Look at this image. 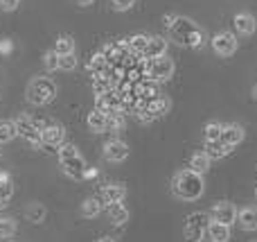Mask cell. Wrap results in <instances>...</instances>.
I'll list each match as a JSON object with an SVG mask.
<instances>
[{
    "instance_id": "cell-1",
    "label": "cell",
    "mask_w": 257,
    "mask_h": 242,
    "mask_svg": "<svg viewBox=\"0 0 257 242\" xmlns=\"http://www.w3.org/2000/svg\"><path fill=\"white\" fill-rule=\"evenodd\" d=\"M169 30H172V34L176 36L178 43L183 45H192V48H201V45L205 43V34L203 30H201L199 25H194V23L190 21V18L185 16H174L172 23H169Z\"/></svg>"
},
{
    "instance_id": "cell-2",
    "label": "cell",
    "mask_w": 257,
    "mask_h": 242,
    "mask_svg": "<svg viewBox=\"0 0 257 242\" xmlns=\"http://www.w3.org/2000/svg\"><path fill=\"white\" fill-rule=\"evenodd\" d=\"M174 193L181 199H187V202L199 199L203 195V179H201V175L194 170L178 172L176 179H174Z\"/></svg>"
},
{
    "instance_id": "cell-3",
    "label": "cell",
    "mask_w": 257,
    "mask_h": 242,
    "mask_svg": "<svg viewBox=\"0 0 257 242\" xmlns=\"http://www.w3.org/2000/svg\"><path fill=\"white\" fill-rule=\"evenodd\" d=\"M54 98H57V84L50 77H34L27 84V102L34 107H43Z\"/></svg>"
},
{
    "instance_id": "cell-4",
    "label": "cell",
    "mask_w": 257,
    "mask_h": 242,
    "mask_svg": "<svg viewBox=\"0 0 257 242\" xmlns=\"http://www.w3.org/2000/svg\"><path fill=\"white\" fill-rule=\"evenodd\" d=\"M59 161H61V168L63 172H66L70 179H81V177L86 175V161L81 158L79 149L75 147V145L66 143V145H59Z\"/></svg>"
},
{
    "instance_id": "cell-5",
    "label": "cell",
    "mask_w": 257,
    "mask_h": 242,
    "mask_svg": "<svg viewBox=\"0 0 257 242\" xmlns=\"http://www.w3.org/2000/svg\"><path fill=\"white\" fill-rule=\"evenodd\" d=\"M14 122H16L18 136H23L32 147H41V145H43V136H41L43 125H41V122H36L34 118L25 116V113H21L18 118H14Z\"/></svg>"
},
{
    "instance_id": "cell-6",
    "label": "cell",
    "mask_w": 257,
    "mask_h": 242,
    "mask_svg": "<svg viewBox=\"0 0 257 242\" xmlns=\"http://www.w3.org/2000/svg\"><path fill=\"white\" fill-rule=\"evenodd\" d=\"M212 222L210 213H192L185 220V240L187 242H201L208 233V226Z\"/></svg>"
},
{
    "instance_id": "cell-7",
    "label": "cell",
    "mask_w": 257,
    "mask_h": 242,
    "mask_svg": "<svg viewBox=\"0 0 257 242\" xmlns=\"http://www.w3.org/2000/svg\"><path fill=\"white\" fill-rule=\"evenodd\" d=\"M147 77L154 82H167L169 77L174 75V61L167 57V54H163V57L158 59H147Z\"/></svg>"
},
{
    "instance_id": "cell-8",
    "label": "cell",
    "mask_w": 257,
    "mask_h": 242,
    "mask_svg": "<svg viewBox=\"0 0 257 242\" xmlns=\"http://www.w3.org/2000/svg\"><path fill=\"white\" fill-rule=\"evenodd\" d=\"M212 48H214V52L221 54V57H230L237 50V36L230 34V32H219L212 39Z\"/></svg>"
},
{
    "instance_id": "cell-9",
    "label": "cell",
    "mask_w": 257,
    "mask_h": 242,
    "mask_svg": "<svg viewBox=\"0 0 257 242\" xmlns=\"http://www.w3.org/2000/svg\"><path fill=\"white\" fill-rule=\"evenodd\" d=\"M128 156V145L124 140H108L106 145H104V158L111 163H122L124 158Z\"/></svg>"
},
{
    "instance_id": "cell-10",
    "label": "cell",
    "mask_w": 257,
    "mask_h": 242,
    "mask_svg": "<svg viewBox=\"0 0 257 242\" xmlns=\"http://www.w3.org/2000/svg\"><path fill=\"white\" fill-rule=\"evenodd\" d=\"M210 217H212V222H221V224L230 226L232 222L237 220V211H235V206H232V204L221 202V204H217V206L212 208Z\"/></svg>"
},
{
    "instance_id": "cell-11",
    "label": "cell",
    "mask_w": 257,
    "mask_h": 242,
    "mask_svg": "<svg viewBox=\"0 0 257 242\" xmlns=\"http://www.w3.org/2000/svg\"><path fill=\"white\" fill-rule=\"evenodd\" d=\"M41 136H43V143L45 145L59 147V145L63 143V138H66V129H63L61 125H45L43 131H41Z\"/></svg>"
},
{
    "instance_id": "cell-12",
    "label": "cell",
    "mask_w": 257,
    "mask_h": 242,
    "mask_svg": "<svg viewBox=\"0 0 257 242\" xmlns=\"http://www.w3.org/2000/svg\"><path fill=\"white\" fill-rule=\"evenodd\" d=\"M163 54H167V41H165L163 36H149V43H147L142 57L145 59H158V57H163Z\"/></svg>"
},
{
    "instance_id": "cell-13",
    "label": "cell",
    "mask_w": 257,
    "mask_h": 242,
    "mask_svg": "<svg viewBox=\"0 0 257 242\" xmlns=\"http://www.w3.org/2000/svg\"><path fill=\"white\" fill-rule=\"evenodd\" d=\"M221 140L226 147H235L244 140V129L239 125H223V131H221Z\"/></svg>"
},
{
    "instance_id": "cell-14",
    "label": "cell",
    "mask_w": 257,
    "mask_h": 242,
    "mask_svg": "<svg viewBox=\"0 0 257 242\" xmlns=\"http://www.w3.org/2000/svg\"><path fill=\"white\" fill-rule=\"evenodd\" d=\"M106 122H108V113H104L102 109H95V111H90L88 118H86V125H88V129L95 131V134H104V131H106Z\"/></svg>"
},
{
    "instance_id": "cell-15",
    "label": "cell",
    "mask_w": 257,
    "mask_h": 242,
    "mask_svg": "<svg viewBox=\"0 0 257 242\" xmlns=\"http://www.w3.org/2000/svg\"><path fill=\"white\" fill-rule=\"evenodd\" d=\"M126 197V188L124 186H120V184H111V186H106V188L102 190V202L104 204H117V202H122V199Z\"/></svg>"
},
{
    "instance_id": "cell-16",
    "label": "cell",
    "mask_w": 257,
    "mask_h": 242,
    "mask_svg": "<svg viewBox=\"0 0 257 242\" xmlns=\"http://www.w3.org/2000/svg\"><path fill=\"white\" fill-rule=\"evenodd\" d=\"M235 30L239 32V34H244V36H248V34H253L255 32V27H257V23H255V18L250 16V14H246V12H241V14H237L235 16Z\"/></svg>"
},
{
    "instance_id": "cell-17",
    "label": "cell",
    "mask_w": 257,
    "mask_h": 242,
    "mask_svg": "<svg viewBox=\"0 0 257 242\" xmlns=\"http://www.w3.org/2000/svg\"><path fill=\"white\" fill-rule=\"evenodd\" d=\"M106 70H108V59L104 57V52H97V54H93L90 57V61H88V72L93 77H102V75H106Z\"/></svg>"
},
{
    "instance_id": "cell-18",
    "label": "cell",
    "mask_w": 257,
    "mask_h": 242,
    "mask_svg": "<svg viewBox=\"0 0 257 242\" xmlns=\"http://www.w3.org/2000/svg\"><path fill=\"white\" fill-rule=\"evenodd\" d=\"M147 109H149L151 113H154L156 118L158 116H165V113L169 111V107H172V102H169L165 95H156V98H151V100H147V104H145Z\"/></svg>"
},
{
    "instance_id": "cell-19",
    "label": "cell",
    "mask_w": 257,
    "mask_h": 242,
    "mask_svg": "<svg viewBox=\"0 0 257 242\" xmlns=\"http://www.w3.org/2000/svg\"><path fill=\"white\" fill-rule=\"evenodd\" d=\"M108 217H111V222L115 226H122L128 222V211L126 206H122V202L117 204H108Z\"/></svg>"
},
{
    "instance_id": "cell-20",
    "label": "cell",
    "mask_w": 257,
    "mask_h": 242,
    "mask_svg": "<svg viewBox=\"0 0 257 242\" xmlns=\"http://www.w3.org/2000/svg\"><path fill=\"white\" fill-rule=\"evenodd\" d=\"M237 222L241 224V229L255 231L257 229V208H244L237 213Z\"/></svg>"
},
{
    "instance_id": "cell-21",
    "label": "cell",
    "mask_w": 257,
    "mask_h": 242,
    "mask_svg": "<svg viewBox=\"0 0 257 242\" xmlns=\"http://www.w3.org/2000/svg\"><path fill=\"white\" fill-rule=\"evenodd\" d=\"M158 82H154V79H149L147 77L145 82H140V84L136 86V95L138 98H142V100H151V98H156L158 95Z\"/></svg>"
},
{
    "instance_id": "cell-22",
    "label": "cell",
    "mask_w": 257,
    "mask_h": 242,
    "mask_svg": "<svg viewBox=\"0 0 257 242\" xmlns=\"http://www.w3.org/2000/svg\"><path fill=\"white\" fill-rule=\"evenodd\" d=\"M228 152H230V147H226L221 140H205V154H208L212 161H217V158H223Z\"/></svg>"
},
{
    "instance_id": "cell-23",
    "label": "cell",
    "mask_w": 257,
    "mask_h": 242,
    "mask_svg": "<svg viewBox=\"0 0 257 242\" xmlns=\"http://www.w3.org/2000/svg\"><path fill=\"white\" fill-rule=\"evenodd\" d=\"M208 235H210V238H212L214 242H226L228 238H230V229H228L226 224H221V222H210Z\"/></svg>"
},
{
    "instance_id": "cell-24",
    "label": "cell",
    "mask_w": 257,
    "mask_h": 242,
    "mask_svg": "<svg viewBox=\"0 0 257 242\" xmlns=\"http://www.w3.org/2000/svg\"><path fill=\"white\" fill-rule=\"evenodd\" d=\"M52 50L59 54V57H63V54H72V52H75V39H72V36H68V34L59 36V39L54 41V48Z\"/></svg>"
},
{
    "instance_id": "cell-25",
    "label": "cell",
    "mask_w": 257,
    "mask_h": 242,
    "mask_svg": "<svg viewBox=\"0 0 257 242\" xmlns=\"http://www.w3.org/2000/svg\"><path fill=\"white\" fill-rule=\"evenodd\" d=\"M18 136L16 122L14 120H0V143H12Z\"/></svg>"
},
{
    "instance_id": "cell-26",
    "label": "cell",
    "mask_w": 257,
    "mask_h": 242,
    "mask_svg": "<svg viewBox=\"0 0 257 242\" xmlns=\"http://www.w3.org/2000/svg\"><path fill=\"white\" fill-rule=\"evenodd\" d=\"M99 213H102V199L88 197L84 204H81V215L84 217H97Z\"/></svg>"
},
{
    "instance_id": "cell-27",
    "label": "cell",
    "mask_w": 257,
    "mask_h": 242,
    "mask_svg": "<svg viewBox=\"0 0 257 242\" xmlns=\"http://www.w3.org/2000/svg\"><path fill=\"white\" fill-rule=\"evenodd\" d=\"M126 43H128V50H131V54H140V57H142L147 43H149V36H147V34H133L131 39H126Z\"/></svg>"
},
{
    "instance_id": "cell-28",
    "label": "cell",
    "mask_w": 257,
    "mask_h": 242,
    "mask_svg": "<svg viewBox=\"0 0 257 242\" xmlns=\"http://www.w3.org/2000/svg\"><path fill=\"white\" fill-rule=\"evenodd\" d=\"M208 168H210V156H208L205 152L194 154V156H192L190 170H194V172H199V175H203V172H208Z\"/></svg>"
},
{
    "instance_id": "cell-29",
    "label": "cell",
    "mask_w": 257,
    "mask_h": 242,
    "mask_svg": "<svg viewBox=\"0 0 257 242\" xmlns=\"http://www.w3.org/2000/svg\"><path fill=\"white\" fill-rule=\"evenodd\" d=\"M93 91H95V95H106L108 91H113V79L111 77H106V75H102V77H95V82H93Z\"/></svg>"
},
{
    "instance_id": "cell-30",
    "label": "cell",
    "mask_w": 257,
    "mask_h": 242,
    "mask_svg": "<svg viewBox=\"0 0 257 242\" xmlns=\"http://www.w3.org/2000/svg\"><path fill=\"white\" fill-rule=\"evenodd\" d=\"M16 233V220L12 217H0V238H12Z\"/></svg>"
},
{
    "instance_id": "cell-31",
    "label": "cell",
    "mask_w": 257,
    "mask_h": 242,
    "mask_svg": "<svg viewBox=\"0 0 257 242\" xmlns=\"http://www.w3.org/2000/svg\"><path fill=\"white\" fill-rule=\"evenodd\" d=\"M221 131H223L221 122H210V125H205L203 136H205V140H219L221 138Z\"/></svg>"
},
{
    "instance_id": "cell-32",
    "label": "cell",
    "mask_w": 257,
    "mask_h": 242,
    "mask_svg": "<svg viewBox=\"0 0 257 242\" xmlns=\"http://www.w3.org/2000/svg\"><path fill=\"white\" fill-rule=\"evenodd\" d=\"M124 129V118L120 113H108V122H106V131H120Z\"/></svg>"
},
{
    "instance_id": "cell-33",
    "label": "cell",
    "mask_w": 257,
    "mask_h": 242,
    "mask_svg": "<svg viewBox=\"0 0 257 242\" xmlns=\"http://www.w3.org/2000/svg\"><path fill=\"white\" fill-rule=\"evenodd\" d=\"M43 66H45V70H50V72L59 70V54L54 52V50H48V52L43 54Z\"/></svg>"
},
{
    "instance_id": "cell-34",
    "label": "cell",
    "mask_w": 257,
    "mask_h": 242,
    "mask_svg": "<svg viewBox=\"0 0 257 242\" xmlns=\"http://www.w3.org/2000/svg\"><path fill=\"white\" fill-rule=\"evenodd\" d=\"M77 68V57L75 52L72 54H63V57H59V70H66V72H72Z\"/></svg>"
},
{
    "instance_id": "cell-35",
    "label": "cell",
    "mask_w": 257,
    "mask_h": 242,
    "mask_svg": "<svg viewBox=\"0 0 257 242\" xmlns=\"http://www.w3.org/2000/svg\"><path fill=\"white\" fill-rule=\"evenodd\" d=\"M43 217H45L43 204H34V206H30V211H27V220L34 222V224H39V222H43Z\"/></svg>"
},
{
    "instance_id": "cell-36",
    "label": "cell",
    "mask_w": 257,
    "mask_h": 242,
    "mask_svg": "<svg viewBox=\"0 0 257 242\" xmlns=\"http://www.w3.org/2000/svg\"><path fill=\"white\" fill-rule=\"evenodd\" d=\"M12 193H14V186H12V179H7V181H0V208L7 204V199L12 197Z\"/></svg>"
},
{
    "instance_id": "cell-37",
    "label": "cell",
    "mask_w": 257,
    "mask_h": 242,
    "mask_svg": "<svg viewBox=\"0 0 257 242\" xmlns=\"http://www.w3.org/2000/svg\"><path fill=\"white\" fill-rule=\"evenodd\" d=\"M133 5H136V0H113V9H115V12H126Z\"/></svg>"
},
{
    "instance_id": "cell-38",
    "label": "cell",
    "mask_w": 257,
    "mask_h": 242,
    "mask_svg": "<svg viewBox=\"0 0 257 242\" xmlns=\"http://www.w3.org/2000/svg\"><path fill=\"white\" fill-rule=\"evenodd\" d=\"M18 5H21V0H0V7H3L5 12H14Z\"/></svg>"
},
{
    "instance_id": "cell-39",
    "label": "cell",
    "mask_w": 257,
    "mask_h": 242,
    "mask_svg": "<svg viewBox=\"0 0 257 242\" xmlns=\"http://www.w3.org/2000/svg\"><path fill=\"white\" fill-rule=\"evenodd\" d=\"M9 52H12V41L5 39L3 43H0V54H9Z\"/></svg>"
},
{
    "instance_id": "cell-40",
    "label": "cell",
    "mask_w": 257,
    "mask_h": 242,
    "mask_svg": "<svg viewBox=\"0 0 257 242\" xmlns=\"http://www.w3.org/2000/svg\"><path fill=\"white\" fill-rule=\"evenodd\" d=\"M77 3H79V5H81V7H88V5H93V3H95V0H77Z\"/></svg>"
},
{
    "instance_id": "cell-41",
    "label": "cell",
    "mask_w": 257,
    "mask_h": 242,
    "mask_svg": "<svg viewBox=\"0 0 257 242\" xmlns=\"http://www.w3.org/2000/svg\"><path fill=\"white\" fill-rule=\"evenodd\" d=\"M97 242H115L113 238H102V240H97Z\"/></svg>"
},
{
    "instance_id": "cell-42",
    "label": "cell",
    "mask_w": 257,
    "mask_h": 242,
    "mask_svg": "<svg viewBox=\"0 0 257 242\" xmlns=\"http://www.w3.org/2000/svg\"><path fill=\"white\" fill-rule=\"evenodd\" d=\"M253 98H255V100H257V84H255V86H253Z\"/></svg>"
},
{
    "instance_id": "cell-43",
    "label": "cell",
    "mask_w": 257,
    "mask_h": 242,
    "mask_svg": "<svg viewBox=\"0 0 257 242\" xmlns=\"http://www.w3.org/2000/svg\"><path fill=\"white\" fill-rule=\"evenodd\" d=\"M255 197H257V188H255Z\"/></svg>"
}]
</instances>
